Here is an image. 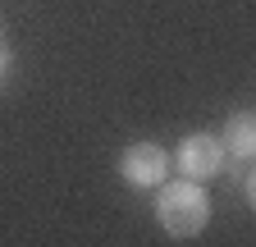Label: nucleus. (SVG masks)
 Returning <instances> with one entry per match:
<instances>
[{"mask_svg":"<svg viewBox=\"0 0 256 247\" xmlns=\"http://www.w3.org/2000/svg\"><path fill=\"white\" fill-rule=\"evenodd\" d=\"M5 78H10V46H0V87H5Z\"/></svg>","mask_w":256,"mask_h":247,"instance_id":"nucleus-5","label":"nucleus"},{"mask_svg":"<svg viewBox=\"0 0 256 247\" xmlns=\"http://www.w3.org/2000/svg\"><path fill=\"white\" fill-rule=\"evenodd\" d=\"M0 46H10V37H5V23H0Z\"/></svg>","mask_w":256,"mask_h":247,"instance_id":"nucleus-6","label":"nucleus"},{"mask_svg":"<svg viewBox=\"0 0 256 247\" xmlns=\"http://www.w3.org/2000/svg\"><path fill=\"white\" fill-rule=\"evenodd\" d=\"M170 170H174V160H170V151L160 142H133V146H124L119 160H114V174L128 183V188H138V192L165 183Z\"/></svg>","mask_w":256,"mask_h":247,"instance_id":"nucleus-2","label":"nucleus"},{"mask_svg":"<svg viewBox=\"0 0 256 247\" xmlns=\"http://www.w3.org/2000/svg\"><path fill=\"white\" fill-rule=\"evenodd\" d=\"M220 142H224V156L247 165L256 156V114L252 110H234L229 119H224V128H220Z\"/></svg>","mask_w":256,"mask_h":247,"instance_id":"nucleus-4","label":"nucleus"},{"mask_svg":"<svg viewBox=\"0 0 256 247\" xmlns=\"http://www.w3.org/2000/svg\"><path fill=\"white\" fill-rule=\"evenodd\" d=\"M156 220L160 229H165L170 238H197L206 224H210V192H206V183L197 178H165V183H156Z\"/></svg>","mask_w":256,"mask_h":247,"instance_id":"nucleus-1","label":"nucleus"},{"mask_svg":"<svg viewBox=\"0 0 256 247\" xmlns=\"http://www.w3.org/2000/svg\"><path fill=\"white\" fill-rule=\"evenodd\" d=\"M174 170L183 178H197V183H210L224 165H229V156H224V142L215 133H188L178 146H174Z\"/></svg>","mask_w":256,"mask_h":247,"instance_id":"nucleus-3","label":"nucleus"}]
</instances>
